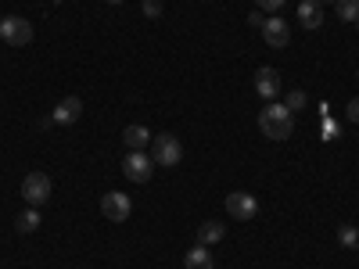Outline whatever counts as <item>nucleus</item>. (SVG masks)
Masks as SVG:
<instances>
[{"instance_id": "nucleus-1", "label": "nucleus", "mask_w": 359, "mask_h": 269, "mask_svg": "<svg viewBox=\"0 0 359 269\" xmlns=\"http://www.w3.org/2000/svg\"><path fill=\"white\" fill-rule=\"evenodd\" d=\"M259 130L269 137V140H287L294 133V115L287 111V104H273L269 101L262 111H259Z\"/></svg>"}, {"instance_id": "nucleus-2", "label": "nucleus", "mask_w": 359, "mask_h": 269, "mask_svg": "<svg viewBox=\"0 0 359 269\" xmlns=\"http://www.w3.org/2000/svg\"><path fill=\"white\" fill-rule=\"evenodd\" d=\"M0 40L11 43V47H25V43H33V22H25L22 15H8V18H0Z\"/></svg>"}, {"instance_id": "nucleus-3", "label": "nucleus", "mask_w": 359, "mask_h": 269, "mask_svg": "<svg viewBox=\"0 0 359 269\" xmlns=\"http://www.w3.org/2000/svg\"><path fill=\"white\" fill-rule=\"evenodd\" d=\"M180 158H184L180 137H172V133H158V137L151 140V162H155V165H180Z\"/></svg>"}, {"instance_id": "nucleus-4", "label": "nucleus", "mask_w": 359, "mask_h": 269, "mask_svg": "<svg viewBox=\"0 0 359 269\" xmlns=\"http://www.w3.org/2000/svg\"><path fill=\"white\" fill-rule=\"evenodd\" d=\"M22 198H25L29 208H40L50 198V176L47 172H29L22 179Z\"/></svg>"}, {"instance_id": "nucleus-5", "label": "nucleus", "mask_w": 359, "mask_h": 269, "mask_svg": "<svg viewBox=\"0 0 359 269\" xmlns=\"http://www.w3.org/2000/svg\"><path fill=\"white\" fill-rule=\"evenodd\" d=\"M130 212H133V201H130L123 191H108V194L101 198V216H104L108 223H126Z\"/></svg>"}, {"instance_id": "nucleus-6", "label": "nucleus", "mask_w": 359, "mask_h": 269, "mask_svg": "<svg viewBox=\"0 0 359 269\" xmlns=\"http://www.w3.org/2000/svg\"><path fill=\"white\" fill-rule=\"evenodd\" d=\"M226 212H230L237 223H248V219L259 216V201H255V194H248V191H233V194H226Z\"/></svg>"}, {"instance_id": "nucleus-7", "label": "nucleus", "mask_w": 359, "mask_h": 269, "mask_svg": "<svg viewBox=\"0 0 359 269\" xmlns=\"http://www.w3.org/2000/svg\"><path fill=\"white\" fill-rule=\"evenodd\" d=\"M151 155H144V151H130L126 158H123V172H126V179H133V184H147L151 179Z\"/></svg>"}, {"instance_id": "nucleus-8", "label": "nucleus", "mask_w": 359, "mask_h": 269, "mask_svg": "<svg viewBox=\"0 0 359 269\" xmlns=\"http://www.w3.org/2000/svg\"><path fill=\"white\" fill-rule=\"evenodd\" d=\"M259 33H262V40L269 43V47H287V40H291V25L280 18V15H273V18H266V25L259 29Z\"/></svg>"}, {"instance_id": "nucleus-9", "label": "nucleus", "mask_w": 359, "mask_h": 269, "mask_svg": "<svg viewBox=\"0 0 359 269\" xmlns=\"http://www.w3.org/2000/svg\"><path fill=\"white\" fill-rule=\"evenodd\" d=\"M255 90H259L262 101H273L280 94V72L277 69H259L255 72Z\"/></svg>"}, {"instance_id": "nucleus-10", "label": "nucleus", "mask_w": 359, "mask_h": 269, "mask_svg": "<svg viewBox=\"0 0 359 269\" xmlns=\"http://www.w3.org/2000/svg\"><path fill=\"white\" fill-rule=\"evenodd\" d=\"M79 115H83V101L79 97H65V101H57V108H54V123H62V126H72V123H79Z\"/></svg>"}, {"instance_id": "nucleus-11", "label": "nucleus", "mask_w": 359, "mask_h": 269, "mask_svg": "<svg viewBox=\"0 0 359 269\" xmlns=\"http://www.w3.org/2000/svg\"><path fill=\"white\" fill-rule=\"evenodd\" d=\"M298 22H302V29H320L323 25V4L320 0H302V4H298Z\"/></svg>"}, {"instance_id": "nucleus-12", "label": "nucleus", "mask_w": 359, "mask_h": 269, "mask_svg": "<svg viewBox=\"0 0 359 269\" xmlns=\"http://www.w3.org/2000/svg\"><path fill=\"white\" fill-rule=\"evenodd\" d=\"M223 237H226V226L216 223V219H208V223L198 226V244H205V248H208V244H219Z\"/></svg>"}, {"instance_id": "nucleus-13", "label": "nucleus", "mask_w": 359, "mask_h": 269, "mask_svg": "<svg viewBox=\"0 0 359 269\" xmlns=\"http://www.w3.org/2000/svg\"><path fill=\"white\" fill-rule=\"evenodd\" d=\"M123 144L130 147V151H144V147H151V133H147L144 126H126L123 130Z\"/></svg>"}, {"instance_id": "nucleus-14", "label": "nucleus", "mask_w": 359, "mask_h": 269, "mask_svg": "<svg viewBox=\"0 0 359 269\" xmlns=\"http://www.w3.org/2000/svg\"><path fill=\"white\" fill-rule=\"evenodd\" d=\"M184 269H216V262H212V255H208L205 244H194L184 258Z\"/></svg>"}, {"instance_id": "nucleus-15", "label": "nucleus", "mask_w": 359, "mask_h": 269, "mask_svg": "<svg viewBox=\"0 0 359 269\" xmlns=\"http://www.w3.org/2000/svg\"><path fill=\"white\" fill-rule=\"evenodd\" d=\"M15 226H18V233H33L40 226V208H25V212L15 219Z\"/></svg>"}, {"instance_id": "nucleus-16", "label": "nucleus", "mask_w": 359, "mask_h": 269, "mask_svg": "<svg viewBox=\"0 0 359 269\" xmlns=\"http://www.w3.org/2000/svg\"><path fill=\"white\" fill-rule=\"evenodd\" d=\"M334 8H338V18L341 22H355L359 25V0H338Z\"/></svg>"}, {"instance_id": "nucleus-17", "label": "nucleus", "mask_w": 359, "mask_h": 269, "mask_svg": "<svg viewBox=\"0 0 359 269\" xmlns=\"http://www.w3.org/2000/svg\"><path fill=\"white\" fill-rule=\"evenodd\" d=\"M338 241H341V248H352V251H359V230L355 226H338Z\"/></svg>"}, {"instance_id": "nucleus-18", "label": "nucleus", "mask_w": 359, "mask_h": 269, "mask_svg": "<svg viewBox=\"0 0 359 269\" xmlns=\"http://www.w3.org/2000/svg\"><path fill=\"white\" fill-rule=\"evenodd\" d=\"M309 104V97H306V90H291V94H287V111L294 115V111H302Z\"/></svg>"}, {"instance_id": "nucleus-19", "label": "nucleus", "mask_w": 359, "mask_h": 269, "mask_svg": "<svg viewBox=\"0 0 359 269\" xmlns=\"http://www.w3.org/2000/svg\"><path fill=\"white\" fill-rule=\"evenodd\" d=\"M144 15L147 18H162V0H144Z\"/></svg>"}, {"instance_id": "nucleus-20", "label": "nucleus", "mask_w": 359, "mask_h": 269, "mask_svg": "<svg viewBox=\"0 0 359 269\" xmlns=\"http://www.w3.org/2000/svg\"><path fill=\"white\" fill-rule=\"evenodd\" d=\"M345 118L359 126V97H355V101H348V108H345Z\"/></svg>"}, {"instance_id": "nucleus-21", "label": "nucleus", "mask_w": 359, "mask_h": 269, "mask_svg": "<svg viewBox=\"0 0 359 269\" xmlns=\"http://www.w3.org/2000/svg\"><path fill=\"white\" fill-rule=\"evenodd\" d=\"M287 0H259V11H280Z\"/></svg>"}, {"instance_id": "nucleus-22", "label": "nucleus", "mask_w": 359, "mask_h": 269, "mask_svg": "<svg viewBox=\"0 0 359 269\" xmlns=\"http://www.w3.org/2000/svg\"><path fill=\"white\" fill-rule=\"evenodd\" d=\"M248 25H252V29H262V25H266L262 11H252V15H248Z\"/></svg>"}, {"instance_id": "nucleus-23", "label": "nucleus", "mask_w": 359, "mask_h": 269, "mask_svg": "<svg viewBox=\"0 0 359 269\" xmlns=\"http://www.w3.org/2000/svg\"><path fill=\"white\" fill-rule=\"evenodd\" d=\"M108 4H123V0H108Z\"/></svg>"}, {"instance_id": "nucleus-24", "label": "nucleus", "mask_w": 359, "mask_h": 269, "mask_svg": "<svg viewBox=\"0 0 359 269\" xmlns=\"http://www.w3.org/2000/svg\"><path fill=\"white\" fill-rule=\"evenodd\" d=\"M320 4H327V0H320ZM331 4H338V0H331Z\"/></svg>"}]
</instances>
